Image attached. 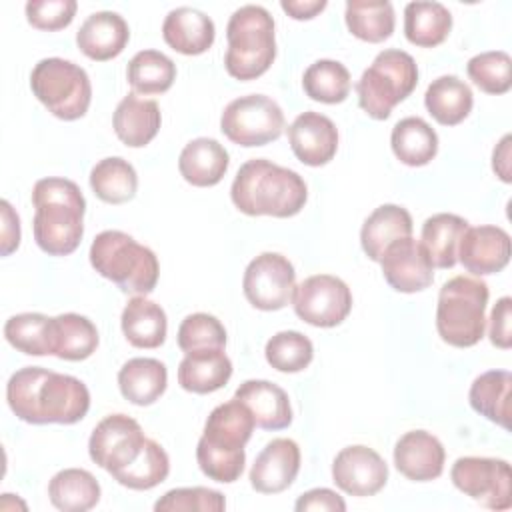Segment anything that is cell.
I'll return each mask as SVG.
<instances>
[{"mask_svg": "<svg viewBox=\"0 0 512 512\" xmlns=\"http://www.w3.org/2000/svg\"><path fill=\"white\" fill-rule=\"evenodd\" d=\"M234 206L246 216H296L308 198L304 178L266 158L244 162L230 188Z\"/></svg>", "mask_w": 512, "mask_h": 512, "instance_id": "2", "label": "cell"}, {"mask_svg": "<svg viewBox=\"0 0 512 512\" xmlns=\"http://www.w3.org/2000/svg\"><path fill=\"white\" fill-rule=\"evenodd\" d=\"M294 508L298 512H308V510H326V512H344L346 510V502L342 500V496H338L334 490L330 488H314L304 492Z\"/></svg>", "mask_w": 512, "mask_h": 512, "instance_id": "49", "label": "cell"}, {"mask_svg": "<svg viewBox=\"0 0 512 512\" xmlns=\"http://www.w3.org/2000/svg\"><path fill=\"white\" fill-rule=\"evenodd\" d=\"M52 318L40 312H22L10 316L4 324V336L10 346L28 356L52 354L50 346Z\"/></svg>", "mask_w": 512, "mask_h": 512, "instance_id": "42", "label": "cell"}, {"mask_svg": "<svg viewBox=\"0 0 512 512\" xmlns=\"http://www.w3.org/2000/svg\"><path fill=\"white\" fill-rule=\"evenodd\" d=\"M170 472V458L166 450L156 442L146 438L138 458L126 468L112 474V478L130 490H150L166 480Z\"/></svg>", "mask_w": 512, "mask_h": 512, "instance_id": "40", "label": "cell"}, {"mask_svg": "<svg viewBox=\"0 0 512 512\" xmlns=\"http://www.w3.org/2000/svg\"><path fill=\"white\" fill-rule=\"evenodd\" d=\"M126 78L138 94H162L176 80V64L158 50H140L128 62Z\"/></svg>", "mask_w": 512, "mask_h": 512, "instance_id": "39", "label": "cell"}, {"mask_svg": "<svg viewBox=\"0 0 512 512\" xmlns=\"http://www.w3.org/2000/svg\"><path fill=\"white\" fill-rule=\"evenodd\" d=\"M48 496L62 512H86L98 504L100 484L88 470L66 468L52 476Z\"/></svg>", "mask_w": 512, "mask_h": 512, "instance_id": "36", "label": "cell"}, {"mask_svg": "<svg viewBox=\"0 0 512 512\" xmlns=\"http://www.w3.org/2000/svg\"><path fill=\"white\" fill-rule=\"evenodd\" d=\"M288 140L294 156L306 166L328 164L338 150L336 124L320 112H302L288 126Z\"/></svg>", "mask_w": 512, "mask_h": 512, "instance_id": "18", "label": "cell"}, {"mask_svg": "<svg viewBox=\"0 0 512 512\" xmlns=\"http://www.w3.org/2000/svg\"><path fill=\"white\" fill-rule=\"evenodd\" d=\"M92 268L122 292L146 296L156 288L160 266L156 254L120 230L100 232L90 246Z\"/></svg>", "mask_w": 512, "mask_h": 512, "instance_id": "5", "label": "cell"}, {"mask_svg": "<svg viewBox=\"0 0 512 512\" xmlns=\"http://www.w3.org/2000/svg\"><path fill=\"white\" fill-rule=\"evenodd\" d=\"M408 236H412L410 212L398 204H382L364 220L360 230V244L370 260L380 262L384 250L394 240Z\"/></svg>", "mask_w": 512, "mask_h": 512, "instance_id": "27", "label": "cell"}, {"mask_svg": "<svg viewBox=\"0 0 512 512\" xmlns=\"http://www.w3.org/2000/svg\"><path fill=\"white\" fill-rule=\"evenodd\" d=\"M334 484L350 496H374L388 480V466L384 458L362 444L342 448L332 462Z\"/></svg>", "mask_w": 512, "mask_h": 512, "instance_id": "15", "label": "cell"}, {"mask_svg": "<svg viewBox=\"0 0 512 512\" xmlns=\"http://www.w3.org/2000/svg\"><path fill=\"white\" fill-rule=\"evenodd\" d=\"M168 372L156 358H132L118 372V388L122 396L136 404H154L166 390Z\"/></svg>", "mask_w": 512, "mask_h": 512, "instance_id": "30", "label": "cell"}, {"mask_svg": "<svg viewBox=\"0 0 512 512\" xmlns=\"http://www.w3.org/2000/svg\"><path fill=\"white\" fill-rule=\"evenodd\" d=\"M76 8L74 0H32L26 4V20L38 30L56 32L72 22Z\"/></svg>", "mask_w": 512, "mask_h": 512, "instance_id": "47", "label": "cell"}, {"mask_svg": "<svg viewBox=\"0 0 512 512\" xmlns=\"http://www.w3.org/2000/svg\"><path fill=\"white\" fill-rule=\"evenodd\" d=\"M296 272L292 262L278 252H262L244 270L242 290L258 310H280L292 302Z\"/></svg>", "mask_w": 512, "mask_h": 512, "instance_id": "13", "label": "cell"}, {"mask_svg": "<svg viewBox=\"0 0 512 512\" xmlns=\"http://www.w3.org/2000/svg\"><path fill=\"white\" fill-rule=\"evenodd\" d=\"M450 478L460 492L490 510L512 506L510 464L502 458L462 456L452 464Z\"/></svg>", "mask_w": 512, "mask_h": 512, "instance_id": "11", "label": "cell"}, {"mask_svg": "<svg viewBox=\"0 0 512 512\" xmlns=\"http://www.w3.org/2000/svg\"><path fill=\"white\" fill-rule=\"evenodd\" d=\"M266 362L278 372H300L314 358V346L308 336L298 330L274 334L264 348Z\"/></svg>", "mask_w": 512, "mask_h": 512, "instance_id": "43", "label": "cell"}, {"mask_svg": "<svg viewBox=\"0 0 512 512\" xmlns=\"http://www.w3.org/2000/svg\"><path fill=\"white\" fill-rule=\"evenodd\" d=\"M512 318V298L502 296L490 314V342L502 350H508L512 346V330L510 320Z\"/></svg>", "mask_w": 512, "mask_h": 512, "instance_id": "48", "label": "cell"}, {"mask_svg": "<svg viewBox=\"0 0 512 512\" xmlns=\"http://www.w3.org/2000/svg\"><path fill=\"white\" fill-rule=\"evenodd\" d=\"M32 94L60 120L82 118L92 100L86 70L64 58H44L30 74Z\"/></svg>", "mask_w": 512, "mask_h": 512, "instance_id": "9", "label": "cell"}, {"mask_svg": "<svg viewBox=\"0 0 512 512\" xmlns=\"http://www.w3.org/2000/svg\"><path fill=\"white\" fill-rule=\"evenodd\" d=\"M232 376V362L224 348L188 352L178 366V384L186 392L210 394L226 386Z\"/></svg>", "mask_w": 512, "mask_h": 512, "instance_id": "25", "label": "cell"}, {"mask_svg": "<svg viewBox=\"0 0 512 512\" xmlns=\"http://www.w3.org/2000/svg\"><path fill=\"white\" fill-rule=\"evenodd\" d=\"M300 470V448L290 438L270 440L250 468V484L260 494L284 492Z\"/></svg>", "mask_w": 512, "mask_h": 512, "instance_id": "19", "label": "cell"}, {"mask_svg": "<svg viewBox=\"0 0 512 512\" xmlns=\"http://www.w3.org/2000/svg\"><path fill=\"white\" fill-rule=\"evenodd\" d=\"M178 346L182 352L224 348L226 346V328L222 322L206 312L190 314L182 320L178 328Z\"/></svg>", "mask_w": 512, "mask_h": 512, "instance_id": "45", "label": "cell"}, {"mask_svg": "<svg viewBox=\"0 0 512 512\" xmlns=\"http://www.w3.org/2000/svg\"><path fill=\"white\" fill-rule=\"evenodd\" d=\"M230 164L226 148L214 138H194L190 140L178 158L180 176L198 188L216 186Z\"/></svg>", "mask_w": 512, "mask_h": 512, "instance_id": "24", "label": "cell"}, {"mask_svg": "<svg viewBox=\"0 0 512 512\" xmlns=\"http://www.w3.org/2000/svg\"><path fill=\"white\" fill-rule=\"evenodd\" d=\"M384 280L404 294L420 292L428 288L434 280V266L424 250L422 242H416L412 236L394 240L380 258Z\"/></svg>", "mask_w": 512, "mask_h": 512, "instance_id": "16", "label": "cell"}, {"mask_svg": "<svg viewBox=\"0 0 512 512\" xmlns=\"http://www.w3.org/2000/svg\"><path fill=\"white\" fill-rule=\"evenodd\" d=\"M226 500L218 490L194 486L168 490L156 504V512H222Z\"/></svg>", "mask_w": 512, "mask_h": 512, "instance_id": "46", "label": "cell"}, {"mask_svg": "<svg viewBox=\"0 0 512 512\" xmlns=\"http://www.w3.org/2000/svg\"><path fill=\"white\" fill-rule=\"evenodd\" d=\"M130 30L118 12H94L76 32V44L84 56L96 62L116 58L128 44Z\"/></svg>", "mask_w": 512, "mask_h": 512, "instance_id": "21", "label": "cell"}, {"mask_svg": "<svg viewBox=\"0 0 512 512\" xmlns=\"http://www.w3.org/2000/svg\"><path fill=\"white\" fill-rule=\"evenodd\" d=\"M228 50L224 56L226 72L236 80L262 76L276 58L274 18L256 4L234 10L226 26Z\"/></svg>", "mask_w": 512, "mask_h": 512, "instance_id": "6", "label": "cell"}, {"mask_svg": "<svg viewBox=\"0 0 512 512\" xmlns=\"http://www.w3.org/2000/svg\"><path fill=\"white\" fill-rule=\"evenodd\" d=\"M296 316L318 328H332L352 310V292L344 280L332 274H314L302 280L292 294Z\"/></svg>", "mask_w": 512, "mask_h": 512, "instance_id": "12", "label": "cell"}, {"mask_svg": "<svg viewBox=\"0 0 512 512\" xmlns=\"http://www.w3.org/2000/svg\"><path fill=\"white\" fill-rule=\"evenodd\" d=\"M162 36L172 50L186 56H198L212 46L216 28L212 18L204 12L190 6H180L170 10L164 18Z\"/></svg>", "mask_w": 512, "mask_h": 512, "instance_id": "22", "label": "cell"}, {"mask_svg": "<svg viewBox=\"0 0 512 512\" xmlns=\"http://www.w3.org/2000/svg\"><path fill=\"white\" fill-rule=\"evenodd\" d=\"M468 222L462 216L440 212L426 218L422 226V246L428 252L432 266L452 268L458 262V244Z\"/></svg>", "mask_w": 512, "mask_h": 512, "instance_id": "35", "label": "cell"}, {"mask_svg": "<svg viewBox=\"0 0 512 512\" xmlns=\"http://www.w3.org/2000/svg\"><path fill=\"white\" fill-rule=\"evenodd\" d=\"M344 20L352 36L358 40L378 44L392 36L394 32V8L388 0L382 2H362L354 0L346 4Z\"/></svg>", "mask_w": 512, "mask_h": 512, "instance_id": "38", "label": "cell"}, {"mask_svg": "<svg viewBox=\"0 0 512 512\" xmlns=\"http://www.w3.org/2000/svg\"><path fill=\"white\" fill-rule=\"evenodd\" d=\"M122 332L134 348H158L166 340V312L160 304L134 296L122 310Z\"/></svg>", "mask_w": 512, "mask_h": 512, "instance_id": "28", "label": "cell"}, {"mask_svg": "<svg viewBox=\"0 0 512 512\" xmlns=\"http://www.w3.org/2000/svg\"><path fill=\"white\" fill-rule=\"evenodd\" d=\"M280 8L294 20H310L326 8V0H282Z\"/></svg>", "mask_w": 512, "mask_h": 512, "instance_id": "51", "label": "cell"}, {"mask_svg": "<svg viewBox=\"0 0 512 512\" xmlns=\"http://www.w3.org/2000/svg\"><path fill=\"white\" fill-rule=\"evenodd\" d=\"M452 30V14L440 2H410L404 8V34L410 44L434 48Z\"/></svg>", "mask_w": 512, "mask_h": 512, "instance_id": "33", "label": "cell"}, {"mask_svg": "<svg viewBox=\"0 0 512 512\" xmlns=\"http://www.w3.org/2000/svg\"><path fill=\"white\" fill-rule=\"evenodd\" d=\"M510 388L512 374L508 370H488L480 374L468 392L470 406L490 422L510 428Z\"/></svg>", "mask_w": 512, "mask_h": 512, "instance_id": "32", "label": "cell"}, {"mask_svg": "<svg viewBox=\"0 0 512 512\" xmlns=\"http://www.w3.org/2000/svg\"><path fill=\"white\" fill-rule=\"evenodd\" d=\"M510 254V234L500 226L466 228L458 244L460 264L476 276L500 272L510 262Z\"/></svg>", "mask_w": 512, "mask_h": 512, "instance_id": "17", "label": "cell"}, {"mask_svg": "<svg viewBox=\"0 0 512 512\" xmlns=\"http://www.w3.org/2000/svg\"><path fill=\"white\" fill-rule=\"evenodd\" d=\"M162 124L160 108L154 100H144L134 92L124 96L112 118V126L120 142L130 148H142L158 134Z\"/></svg>", "mask_w": 512, "mask_h": 512, "instance_id": "26", "label": "cell"}, {"mask_svg": "<svg viewBox=\"0 0 512 512\" xmlns=\"http://www.w3.org/2000/svg\"><path fill=\"white\" fill-rule=\"evenodd\" d=\"M446 452L442 442L426 430H410L394 446V466L414 482H428L442 474Z\"/></svg>", "mask_w": 512, "mask_h": 512, "instance_id": "20", "label": "cell"}, {"mask_svg": "<svg viewBox=\"0 0 512 512\" xmlns=\"http://www.w3.org/2000/svg\"><path fill=\"white\" fill-rule=\"evenodd\" d=\"M32 228L38 248L50 256L72 254L84 236L86 200L68 178H42L32 188Z\"/></svg>", "mask_w": 512, "mask_h": 512, "instance_id": "3", "label": "cell"}, {"mask_svg": "<svg viewBox=\"0 0 512 512\" xmlns=\"http://www.w3.org/2000/svg\"><path fill=\"white\" fill-rule=\"evenodd\" d=\"M90 186L102 202L124 204L134 198L138 188V176L128 160L120 156H110L100 160L92 168Z\"/></svg>", "mask_w": 512, "mask_h": 512, "instance_id": "37", "label": "cell"}, {"mask_svg": "<svg viewBox=\"0 0 512 512\" xmlns=\"http://www.w3.org/2000/svg\"><path fill=\"white\" fill-rule=\"evenodd\" d=\"M418 84L414 58L396 48L382 50L356 82L360 108L374 120H386L394 106L406 100Z\"/></svg>", "mask_w": 512, "mask_h": 512, "instance_id": "8", "label": "cell"}, {"mask_svg": "<svg viewBox=\"0 0 512 512\" xmlns=\"http://www.w3.org/2000/svg\"><path fill=\"white\" fill-rule=\"evenodd\" d=\"M488 284L474 276H454L440 288L436 306V330L454 348L478 344L486 330Z\"/></svg>", "mask_w": 512, "mask_h": 512, "instance_id": "7", "label": "cell"}, {"mask_svg": "<svg viewBox=\"0 0 512 512\" xmlns=\"http://www.w3.org/2000/svg\"><path fill=\"white\" fill-rule=\"evenodd\" d=\"M472 104V90L458 76H440L432 80L424 94V106L428 114L442 126L460 124L470 114Z\"/></svg>", "mask_w": 512, "mask_h": 512, "instance_id": "31", "label": "cell"}, {"mask_svg": "<svg viewBox=\"0 0 512 512\" xmlns=\"http://www.w3.org/2000/svg\"><path fill=\"white\" fill-rule=\"evenodd\" d=\"M302 88L316 102L338 104L350 94V72L338 60H316L306 68Z\"/></svg>", "mask_w": 512, "mask_h": 512, "instance_id": "41", "label": "cell"}, {"mask_svg": "<svg viewBox=\"0 0 512 512\" xmlns=\"http://www.w3.org/2000/svg\"><path fill=\"white\" fill-rule=\"evenodd\" d=\"M466 72L486 94H504L512 86V58L504 50H490L472 56Z\"/></svg>", "mask_w": 512, "mask_h": 512, "instance_id": "44", "label": "cell"}, {"mask_svg": "<svg viewBox=\"0 0 512 512\" xmlns=\"http://www.w3.org/2000/svg\"><path fill=\"white\" fill-rule=\"evenodd\" d=\"M256 422L250 410L232 398L216 406L206 424L204 434L196 446V460L200 470L216 482H236L244 470V444L250 440Z\"/></svg>", "mask_w": 512, "mask_h": 512, "instance_id": "4", "label": "cell"}, {"mask_svg": "<svg viewBox=\"0 0 512 512\" xmlns=\"http://www.w3.org/2000/svg\"><path fill=\"white\" fill-rule=\"evenodd\" d=\"M98 330L82 314L66 312L52 318V332H50V346L52 356L62 360H86L98 348Z\"/></svg>", "mask_w": 512, "mask_h": 512, "instance_id": "29", "label": "cell"}, {"mask_svg": "<svg viewBox=\"0 0 512 512\" xmlns=\"http://www.w3.org/2000/svg\"><path fill=\"white\" fill-rule=\"evenodd\" d=\"M6 400L14 416L28 424H76L90 408L82 380L40 366L16 370L6 384Z\"/></svg>", "mask_w": 512, "mask_h": 512, "instance_id": "1", "label": "cell"}, {"mask_svg": "<svg viewBox=\"0 0 512 512\" xmlns=\"http://www.w3.org/2000/svg\"><path fill=\"white\" fill-rule=\"evenodd\" d=\"M390 146L394 156L406 166H424L438 152V134L434 128L418 118L408 116L396 122L390 134Z\"/></svg>", "mask_w": 512, "mask_h": 512, "instance_id": "34", "label": "cell"}, {"mask_svg": "<svg viewBox=\"0 0 512 512\" xmlns=\"http://www.w3.org/2000/svg\"><path fill=\"white\" fill-rule=\"evenodd\" d=\"M252 414L258 428L282 430L292 422V406L288 394L268 380H246L234 392Z\"/></svg>", "mask_w": 512, "mask_h": 512, "instance_id": "23", "label": "cell"}, {"mask_svg": "<svg viewBox=\"0 0 512 512\" xmlns=\"http://www.w3.org/2000/svg\"><path fill=\"white\" fill-rule=\"evenodd\" d=\"M510 142H512L510 134L502 136V140L496 144V148L492 152V170L506 184L512 180V174H510Z\"/></svg>", "mask_w": 512, "mask_h": 512, "instance_id": "52", "label": "cell"}, {"mask_svg": "<svg viewBox=\"0 0 512 512\" xmlns=\"http://www.w3.org/2000/svg\"><path fill=\"white\" fill-rule=\"evenodd\" d=\"M2 208V240H0V254L10 256L20 244V218L10 206L8 200L0 202Z\"/></svg>", "mask_w": 512, "mask_h": 512, "instance_id": "50", "label": "cell"}, {"mask_svg": "<svg viewBox=\"0 0 512 512\" xmlns=\"http://www.w3.org/2000/svg\"><path fill=\"white\" fill-rule=\"evenodd\" d=\"M144 442L146 436L134 418L126 414H110L92 430L88 454L94 464L114 474L138 458Z\"/></svg>", "mask_w": 512, "mask_h": 512, "instance_id": "14", "label": "cell"}, {"mask_svg": "<svg viewBox=\"0 0 512 512\" xmlns=\"http://www.w3.org/2000/svg\"><path fill=\"white\" fill-rule=\"evenodd\" d=\"M220 130L238 146H264L280 138L284 130V112L270 96H240L224 108Z\"/></svg>", "mask_w": 512, "mask_h": 512, "instance_id": "10", "label": "cell"}]
</instances>
